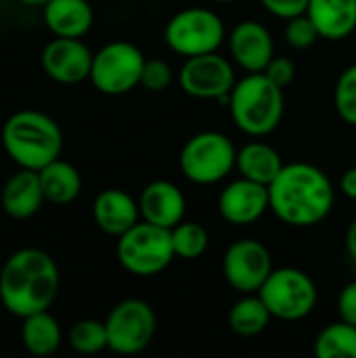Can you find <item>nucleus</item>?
I'll list each match as a JSON object with an SVG mask.
<instances>
[{"label": "nucleus", "mask_w": 356, "mask_h": 358, "mask_svg": "<svg viewBox=\"0 0 356 358\" xmlns=\"http://www.w3.org/2000/svg\"><path fill=\"white\" fill-rule=\"evenodd\" d=\"M44 201L40 174L27 168H19L10 174L0 191V208L13 220H29L42 210Z\"/></svg>", "instance_id": "obj_16"}, {"label": "nucleus", "mask_w": 356, "mask_h": 358, "mask_svg": "<svg viewBox=\"0 0 356 358\" xmlns=\"http://www.w3.org/2000/svg\"><path fill=\"white\" fill-rule=\"evenodd\" d=\"M0 141L13 164L36 172L59 159L63 151L61 126L50 115L36 109L15 111L2 124Z\"/></svg>", "instance_id": "obj_3"}, {"label": "nucleus", "mask_w": 356, "mask_h": 358, "mask_svg": "<svg viewBox=\"0 0 356 358\" xmlns=\"http://www.w3.org/2000/svg\"><path fill=\"white\" fill-rule=\"evenodd\" d=\"M227 29L218 13L204 6L178 10L164 29V40L170 50L180 57H197L216 52L225 42Z\"/></svg>", "instance_id": "obj_8"}, {"label": "nucleus", "mask_w": 356, "mask_h": 358, "mask_svg": "<svg viewBox=\"0 0 356 358\" xmlns=\"http://www.w3.org/2000/svg\"><path fill=\"white\" fill-rule=\"evenodd\" d=\"M229 52L248 73H260L275 57V40L266 25L245 19L229 34Z\"/></svg>", "instance_id": "obj_15"}, {"label": "nucleus", "mask_w": 356, "mask_h": 358, "mask_svg": "<svg viewBox=\"0 0 356 358\" xmlns=\"http://www.w3.org/2000/svg\"><path fill=\"white\" fill-rule=\"evenodd\" d=\"M273 268V254L258 239L231 243L222 258L225 279L239 294H258Z\"/></svg>", "instance_id": "obj_12"}, {"label": "nucleus", "mask_w": 356, "mask_h": 358, "mask_svg": "<svg viewBox=\"0 0 356 358\" xmlns=\"http://www.w3.org/2000/svg\"><path fill=\"white\" fill-rule=\"evenodd\" d=\"M212 2H220V4H227V2H235V0H212Z\"/></svg>", "instance_id": "obj_37"}, {"label": "nucleus", "mask_w": 356, "mask_h": 358, "mask_svg": "<svg viewBox=\"0 0 356 358\" xmlns=\"http://www.w3.org/2000/svg\"><path fill=\"white\" fill-rule=\"evenodd\" d=\"M283 159L275 147L262 141H252L237 151V170L243 178L260 185H271L283 170Z\"/></svg>", "instance_id": "obj_22"}, {"label": "nucleus", "mask_w": 356, "mask_h": 358, "mask_svg": "<svg viewBox=\"0 0 356 358\" xmlns=\"http://www.w3.org/2000/svg\"><path fill=\"white\" fill-rule=\"evenodd\" d=\"M115 256L120 266L134 277H155L176 258L170 229L138 220L118 237Z\"/></svg>", "instance_id": "obj_5"}, {"label": "nucleus", "mask_w": 356, "mask_h": 358, "mask_svg": "<svg viewBox=\"0 0 356 358\" xmlns=\"http://www.w3.org/2000/svg\"><path fill=\"white\" fill-rule=\"evenodd\" d=\"M340 191L342 195H346L348 199H355L356 201V166L348 168L342 178H340Z\"/></svg>", "instance_id": "obj_34"}, {"label": "nucleus", "mask_w": 356, "mask_h": 358, "mask_svg": "<svg viewBox=\"0 0 356 358\" xmlns=\"http://www.w3.org/2000/svg\"><path fill=\"white\" fill-rule=\"evenodd\" d=\"M42 21L57 38H84L92 29L94 10L88 0H48Z\"/></svg>", "instance_id": "obj_19"}, {"label": "nucleus", "mask_w": 356, "mask_h": 358, "mask_svg": "<svg viewBox=\"0 0 356 358\" xmlns=\"http://www.w3.org/2000/svg\"><path fill=\"white\" fill-rule=\"evenodd\" d=\"M141 218L145 222L172 229L185 220L187 199L185 193L170 180H153L149 182L138 197Z\"/></svg>", "instance_id": "obj_17"}, {"label": "nucleus", "mask_w": 356, "mask_h": 358, "mask_svg": "<svg viewBox=\"0 0 356 358\" xmlns=\"http://www.w3.org/2000/svg\"><path fill=\"white\" fill-rule=\"evenodd\" d=\"M178 166L187 180L195 185H216L237 168V149L227 134L206 130L183 145Z\"/></svg>", "instance_id": "obj_6"}, {"label": "nucleus", "mask_w": 356, "mask_h": 358, "mask_svg": "<svg viewBox=\"0 0 356 358\" xmlns=\"http://www.w3.org/2000/svg\"><path fill=\"white\" fill-rule=\"evenodd\" d=\"M174 80V71L170 63L164 59H147L141 76V86L149 92H164Z\"/></svg>", "instance_id": "obj_30"}, {"label": "nucleus", "mask_w": 356, "mask_h": 358, "mask_svg": "<svg viewBox=\"0 0 356 358\" xmlns=\"http://www.w3.org/2000/svg\"><path fill=\"white\" fill-rule=\"evenodd\" d=\"M170 235H172L174 254H176V258H183V260H197L199 256L206 254V250L210 245L208 231L197 222L183 220L170 229Z\"/></svg>", "instance_id": "obj_27"}, {"label": "nucleus", "mask_w": 356, "mask_h": 358, "mask_svg": "<svg viewBox=\"0 0 356 358\" xmlns=\"http://www.w3.org/2000/svg\"><path fill=\"white\" fill-rule=\"evenodd\" d=\"M107 348L115 355H138L155 338L157 317L151 304L138 298H128L118 302L107 319Z\"/></svg>", "instance_id": "obj_10"}, {"label": "nucleus", "mask_w": 356, "mask_h": 358, "mask_svg": "<svg viewBox=\"0 0 356 358\" xmlns=\"http://www.w3.org/2000/svg\"><path fill=\"white\" fill-rule=\"evenodd\" d=\"M178 84L185 94L193 99L227 101L237 84L233 63L216 52H206L197 57H187L178 71Z\"/></svg>", "instance_id": "obj_11"}, {"label": "nucleus", "mask_w": 356, "mask_h": 358, "mask_svg": "<svg viewBox=\"0 0 356 358\" xmlns=\"http://www.w3.org/2000/svg\"><path fill=\"white\" fill-rule=\"evenodd\" d=\"M145 61L147 59L136 44L113 40L94 52L88 80L101 94L120 96L141 86Z\"/></svg>", "instance_id": "obj_9"}, {"label": "nucleus", "mask_w": 356, "mask_h": 358, "mask_svg": "<svg viewBox=\"0 0 356 358\" xmlns=\"http://www.w3.org/2000/svg\"><path fill=\"white\" fill-rule=\"evenodd\" d=\"M229 111L233 122L248 136L260 138L277 130L285 113L283 88L264 71L248 73L237 80L229 94Z\"/></svg>", "instance_id": "obj_4"}, {"label": "nucleus", "mask_w": 356, "mask_h": 358, "mask_svg": "<svg viewBox=\"0 0 356 358\" xmlns=\"http://www.w3.org/2000/svg\"><path fill=\"white\" fill-rule=\"evenodd\" d=\"M271 319L273 315L258 294H243V298L237 300L229 310V327L241 338L260 336L269 327Z\"/></svg>", "instance_id": "obj_24"}, {"label": "nucleus", "mask_w": 356, "mask_h": 358, "mask_svg": "<svg viewBox=\"0 0 356 358\" xmlns=\"http://www.w3.org/2000/svg\"><path fill=\"white\" fill-rule=\"evenodd\" d=\"M42 191L48 203L55 206H67L78 199L82 193V176L78 168L65 159H55L42 170H38Z\"/></svg>", "instance_id": "obj_23"}, {"label": "nucleus", "mask_w": 356, "mask_h": 358, "mask_svg": "<svg viewBox=\"0 0 356 358\" xmlns=\"http://www.w3.org/2000/svg\"><path fill=\"white\" fill-rule=\"evenodd\" d=\"M59 289V266L44 250L21 248L0 266V304L17 319L48 310L55 304Z\"/></svg>", "instance_id": "obj_1"}, {"label": "nucleus", "mask_w": 356, "mask_h": 358, "mask_svg": "<svg viewBox=\"0 0 356 358\" xmlns=\"http://www.w3.org/2000/svg\"><path fill=\"white\" fill-rule=\"evenodd\" d=\"M273 214L294 229H311L321 224L336 203L332 178L315 164H285L277 178L269 185Z\"/></svg>", "instance_id": "obj_2"}, {"label": "nucleus", "mask_w": 356, "mask_h": 358, "mask_svg": "<svg viewBox=\"0 0 356 358\" xmlns=\"http://www.w3.org/2000/svg\"><path fill=\"white\" fill-rule=\"evenodd\" d=\"M311 0H260V4L264 6L266 13L279 17V19H292L298 15H304L308 8Z\"/></svg>", "instance_id": "obj_31"}, {"label": "nucleus", "mask_w": 356, "mask_h": 358, "mask_svg": "<svg viewBox=\"0 0 356 358\" xmlns=\"http://www.w3.org/2000/svg\"><path fill=\"white\" fill-rule=\"evenodd\" d=\"M266 210H271V195L266 185L241 176L220 191L218 212L233 227L254 224L266 214Z\"/></svg>", "instance_id": "obj_14"}, {"label": "nucleus", "mask_w": 356, "mask_h": 358, "mask_svg": "<svg viewBox=\"0 0 356 358\" xmlns=\"http://www.w3.org/2000/svg\"><path fill=\"white\" fill-rule=\"evenodd\" d=\"M334 105L340 120L356 128V63L340 73L334 88Z\"/></svg>", "instance_id": "obj_28"}, {"label": "nucleus", "mask_w": 356, "mask_h": 358, "mask_svg": "<svg viewBox=\"0 0 356 358\" xmlns=\"http://www.w3.org/2000/svg\"><path fill=\"white\" fill-rule=\"evenodd\" d=\"M346 252L356 262V218L350 222V227L346 231Z\"/></svg>", "instance_id": "obj_35"}, {"label": "nucleus", "mask_w": 356, "mask_h": 358, "mask_svg": "<svg viewBox=\"0 0 356 358\" xmlns=\"http://www.w3.org/2000/svg\"><path fill=\"white\" fill-rule=\"evenodd\" d=\"M258 296L264 300L273 319L279 321H302L306 319L319 300L317 283L300 268L283 266L273 268Z\"/></svg>", "instance_id": "obj_7"}, {"label": "nucleus", "mask_w": 356, "mask_h": 358, "mask_svg": "<svg viewBox=\"0 0 356 358\" xmlns=\"http://www.w3.org/2000/svg\"><path fill=\"white\" fill-rule=\"evenodd\" d=\"M287 44L296 50H304V48H311L321 36H319V29L317 25L313 23V19L304 13V15H298V17H292L287 19V25H285V31H283Z\"/></svg>", "instance_id": "obj_29"}, {"label": "nucleus", "mask_w": 356, "mask_h": 358, "mask_svg": "<svg viewBox=\"0 0 356 358\" xmlns=\"http://www.w3.org/2000/svg\"><path fill=\"white\" fill-rule=\"evenodd\" d=\"M67 344L78 355H99L107 348V327L105 321L82 319L76 321L67 334Z\"/></svg>", "instance_id": "obj_26"}, {"label": "nucleus", "mask_w": 356, "mask_h": 358, "mask_svg": "<svg viewBox=\"0 0 356 358\" xmlns=\"http://www.w3.org/2000/svg\"><path fill=\"white\" fill-rule=\"evenodd\" d=\"M92 218L103 233L120 237L141 220V208L130 193L122 189H105L92 201Z\"/></svg>", "instance_id": "obj_18"}, {"label": "nucleus", "mask_w": 356, "mask_h": 358, "mask_svg": "<svg viewBox=\"0 0 356 358\" xmlns=\"http://www.w3.org/2000/svg\"><path fill=\"white\" fill-rule=\"evenodd\" d=\"M264 73H266L277 86L285 88V86H290V84L294 82V78H296V65H294V61L287 59V57H273V61L266 65Z\"/></svg>", "instance_id": "obj_32"}, {"label": "nucleus", "mask_w": 356, "mask_h": 358, "mask_svg": "<svg viewBox=\"0 0 356 358\" xmlns=\"http://www.w3.org/2000/svg\"><path fill=\"white\" fill-rule=\"evenodd\" d=\"M317 358H356V325L338 321L319 331L315 340Z\"/></svg>", "instance_id": "obj_25"}, {"label": "nucleus", "mask_w": 356, "mask_h": 358, "mask_svg": "<svg viewBox=\"0 0 356 358\" xmlns=\"http://www.w3.org/2000/svg\"><path fill=\"white\" fill-rule=\"evenodd\" d=\"M306 15L329 42L346 40L356 29V0H311Z\"/></svg>", "instance_id": "obj_20"}, {"label": "nucleus", "mask_w": 356, "mask_h": 358, "mask_svg": "<svg viewBox=\"0 0 356 358\" xmlns=\"http://www.w3.org/2000/svg\"><path fill=\"white\" fill-rule=\"evenodd\" d=\"M21 344L34 357H50L61 348L63 331L59 321L48 313H34L21 319Z\"/></svg>", "instance_id": "obj_21"}, {"label": "nucleus", "mask_w": 356, "mask_h": 358, "mask_svg": "<svg viewBox=\"0 0 356 358\" xmlns=\"http://www.w3.org/2000/svg\"><path fill=\"white\" fill-rule=\"evenodd\" d=\"M338 315L342 321L356 325V281H350L342 287L338 296Z\"/></svg>", "instance_id": "obj_33"}, {"label": "nucleus", "mask_w": 356, "mask_h": 358, "mask_svg": "<svg viewBox=\"0 0 356 358\" xmlns=\"http://www.w3.org/2000/svg\"><path fill=\"white\" fill-rule=\"evenodd\" d=\"M94 52L82 42V38H57L50 40L40 55L44 73L59 84H80L90 78Z\"/></svg>", "instance_id": "obj_13"}, {"label": "nucleus", "mask_w": 356, "mask_h": 358, "mask_svg": "<svg viewBox=\"0 0 356 358\" xmlns=\"http://www.w3.org/2000/svg\"><path fill=\"white\" fill-rule=\"evenodd\" d=\"M19 4H25V6H44L48 0H17Z\"/></svg>", "instance_id": "obj_36"}]
</instances>
